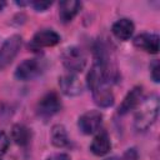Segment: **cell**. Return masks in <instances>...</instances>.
Here are the masks:
<instances>
[{
  "mask_svg": "<svg viewBox=\"0 0 160 160\" xmlns=\"http://www.w3.org/2000/svg\"><path fill=\"white\" fill-rule=\"evenodd\" d=\"M45 61L40 58H30L22 60L15 70V78L20 81H30L41 75L45 70Z\"/></svg>",
  "mask_w": 160,
  "mask_h": 160,
  "instance_id": "3957f363",
  "label": "cell"
},
{
  "mask_svg": "<svg viewBox=\"0 0 160 160\" xmlns=\"http://www.w3.org/2000/svg\"><path fill=\"white\" fill-rule=\"evenodd\" d=\"M29 5L32 6V9H34L35 11L42 12V11H46V10L52 5V2H51V1H41V0H40V1H30Z\"/></svg>",
  "mask_w": 160,
  "mask_h": 160,
  "instance_id": "d6986e66",
  "label": "cell"
},
{
  "mask_svg": "<svg viewBox=\"0 0 160 160\" xmlns=\"http://www.w3.org/2000/svg\"><path fill=\"white\" fill-rule=\"evenodd\" d=\"M159 115V98L152 94L150 98L144 99L138 106L134 116V126L138 131H146L156 121Z\"/></svg>",
  "mask_w": 160,
  "mask_h": 160,
  "instance_id": "6da1fadb",
  "label": "cell"
},
{
  "mask_svg": "<svg viewBox=\"0 0 160 160\" xmlns=\"http://www.w3.org/2000/svg\"><path fill=\"white\" fill-rule=\"evenodd\" d=\"M10 145V139L5 131H0V156H2Z\"/></svg>",
  "mask_w": 160,
  "mask_h": 160,
  "instance_id": "ffe728a7",
  "label": "cell"
},
{
  "mask_svg": "<svg viewBox=\"0 0 160 160\" xmlns=\"http://www.w3.org/2000/svg\"><path fill=\"white\" fill-rule=\"evenodd\" d=\"M45 160H71V158L66 152H54L50 154Z\"/></svg>",
  "mask_w": 160,
  "mask_h": 160,
  "instance_id": "44dd1931",
  "label": "cell"
},
{
  "mask_svg": "<svg viewBox=\"0 0 160 160\" xmlns=\"http://www.w3.org/2000/svg\"><path fill=\"white\" fill-rule=\"evenodd\" d=\"M61 36L54 29H41L36 31L31 39V48L32 49H42V48H51L60 42Z\"/></svg>",
  "mask_w": 160,
  "mask_h": 160,
  "instance_id": "52a82bcc",
  "label": "cell"
},
{
  "mask_svg": "<svg viewBox=\"0 0 160 160\" xmlns=\"http://www.w3.org/2000/svg\"><path fill=\"white\" fill-rule=\"evenodd\" d=\"M89 149H90V151L95 156H104V155H106L110 151V149H111V141H110V138H109L108 132H105V131L98 132L94 136Z\"/></svg>",
  "mask_w": 160,
  "mask_h": 160,
  "instance_id": "5bb4252c",
  "label": "cell"
},
{
  "mask_svg": "<svg viewBox=\"0 0 160 160\" xmlns=\"http://www.w3.org/2000/svg\"><path fill=\"white\" fill-rule=\"evenodd\" d=\"M102 114L99 110H88L78 119V128L85 135L98 132L102 125Z\"/></svg>",
  "mask_w": 160,
  "mask_h": 160,
  "instance_id": "8992f818",
  "label": "cell"
},
{
  "mask_svg": "<svg viewBox=\"0 0 160 160\" xmlns=\"http://www.w3.org/2000/svg\"><path fill=\"white\" fill-rule=\"evenodd\" d=\"M61 61H62L64 68L69 72L78 74L85 69L88 59L81 48L72 45V46L64 49V51L61 52Z\"/></svg>",
  "mask_w": 160,
  "mask_h": 160,
  "instance_id": "7a4b0ae2",
  "label": "cell"
},
{
  "mask_svg": "<svg viewBox=\"0 0 160 160\" xmlns=\"http://www.w3.org/2000/svg\"><path fill=\"white\" fill-rule=\"evenodd\" d=\"M149 69H150V78H151V80L158 84L160 81V62H159V60L158 59L152 60L150 66H149Z\"/></svg>",
  "mask_w": 160,
  "mask_h": 160,
  "instance_id": "ac0fdd59",
  "label": "cell"
},
{
  "mask_svg": "<svg viewBox=\"0 0 160 160\" xmlns=\"http://www.w3.org/2000/svg\"><path fill=\"white\" fill-rule=\"evenodd\" d=\"M50 141L55 148H68L70 145V138L66 128L62 124L52 125L50 130Z\"/></svg>",
  "mask_w": 160,
  "mask_h": 160,
  "instance_id": "9a60e30c",
  "label": "cell"
},
{
  "mask_svg": "<svg viewBox=\"0 0 160 160\" xmlns=\"http://www.w3.org/2000/svg\"><path fill=\"white\" fill-rule=\"evenodd\" d=\"M31 130L24 124H14L11 128V139L19 146H26L31 141Z\"/></svg>",
  "mask_w": 160,
  "mask_h": 160,
  "instance_id": "2e32d148",
  "label": "cell"
},
{
  "mask_svg": "<svg viewBox=\"0 0 160 160\" xmlns=\"http://www.w3.org/2000/svg\"><path fill=\"white\" fill-rule=\"evenodd\" d=\"M5 5H6V2H5V1H2V0H0V11L5 8Z\"/></svg>",
  "mask_w": 160,
  "mask_h": 160,
  "instance_id": "7402d4cb",
  "label": "cell"
},
{
  "mask_svg": "<svg viewBox=\"0 0 160 160\" xmlns=\"http://www.w3.org/2000/svg\"><path fill=\"white\" fill-rule=\"evenodd\" d=\"M60 91L66 96H79L82 92L84 85L75 74H65L59 78Z\"/></svg>",
  "mask_w": 160,
  "mask_h": 160,
  "instance_id": "30bf717a",
  "label": "cell"
},
{
  "mask_svg": "<svg viewBox=\"0 0 160 160\" xmlns=\"http://www.w3.org/2000/svg\"><path fill=\"white\" fill-rule=\"evenodd\" d=\"M135 30V25L132 22V20L128 19V18H121L119 20H116L112 25H111V32L112 35L121 40V41H128L131 39L132 34Z\"/></svg>",
  "mask_w": 160,
  "mask_h": 160,
  "instance_id": "8fae6325",
  "label": "cell"
},
{
  "mask_svg": "<svg viewBox=\"0 0 160 160\" xmlns=\"http://www.w3.org/2000/svg\"><path fill=\"white\" fill-rule=\"evenodd\" d=\"M92 94V99L94 102L99 106V108H110L114 105L115 102V96L111 91V89L109 88V85H100L96 89H94L91 91Z\"/></svg>",
  "mask_w": 160,
  "mask_h": 160,
  "instance_id": "4fadbf2b",
  "label": "cell"
},
{
  "mask_svg": "<svg viewBox=\"0 0 160 160\" xmlns=\"http://www.w3.org/2000/svg\"><path fill=\"white\" fill-rule=\"evenodd\" d=\"M61 108L62 102L59 94L56 91H49L39 99L36 104V112L39 116L48 119L58 114L61 110Z\"/></svg>",
  "mask_w": 160,
  "mask_h": 160,
  "instance_id": "277c9868",
  "label": "cell"
},
{
  "mask_svg": "<svg viewBox=\"0 0 160 160\" xmlns=\"http://www.w3.org/2000/svg\"><path fill=\"white\" fill-rule=\"evenodd\" d=\"M82 4L76 0H65L59 2V18L62 24H69L79 14Z\"/></svg>",
  "mask_w": 160,
  "mask_h": 160,
  "instance_id": "7c38bea8",
  "label": "cell"
},
{
  "mask_svg": "<svg viewBox=\"0 0 160 160\" xmlns=\"http://www.w3.org/2000/svg\"><path fill=\"white\" fill-rule=\"evenodd\" d=\"M142 100H144V89H142V86L131 88L128 91V94L124 96V99H122V101L119 106L118 114L119 115H126L131 110H136L138 106L142 102Z\"/></svg>",
  "mask_w": 160,
  "mask_h": 160,
  "instance_id": "ba28073f",
  "label": "cell"
},
{
  "mask_svg": "<svg viewBox=\"0 0 160 160\" xmlns=\"http://www.w3.org/2000/svg\"><path fill=\"white\" fill-rule=\"evenodd\" d=\"M22 39L20 35L14 34L9 36L0 46V70L9 66L20 51Z\"/></svg>",
  "mask_w": 160,
  "mask_h": 160,
  "instance_id": "5b68a950",
  "label": "cell"
},
{
  "mask_svg": "<svg viewBox=\"0 0 160 160\" xmlns=\"http://www.w3.org/2000/svg\"><path fill=\"white\" fill-rule=\"evenodd\" d=\"M138 159H139L138 150L135 148H129L126 151L122 152L121 156H110L106 158L105 160H138Z\"/></svg>",
  "mask_w": 160,
  "mask_h": 160,
  "instance_id": "e0dca14e",
  "label": "cell"
},
{
  "mask_svg": "<svg viewBox=\"0 0 160 160\" xmlns=\"http://www.w3.org/2000/svg\"><path fill=\"white\" fill-rule=\"evenodd\" d=\"M132 44L135 48L148 54H158L160 46V38L155 32H141L134 38Z\"/></svg>",
  "mask_w": 160,
  "mask_h": 160,
  "instance_id": "9c48e42d",
  "label": "cell"
}]
</instances>
